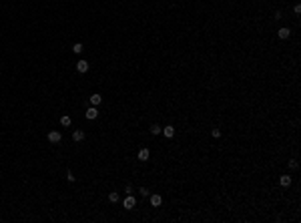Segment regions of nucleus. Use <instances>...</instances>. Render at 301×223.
<instances>
[{
  "mask_svg": "<svg viewBox=\"0 0 301 223\" xmlns=\"http://www.w3.org/2000/svg\"><path fill=\"white\" fill-rule=\"evenodd\" d=\"M149 157H151V153H149V149H141V151H139V161H147Z\"/></svg>",
  "mask_w": 301,
  "mask_h": 223,
  "instance_id": "obj_11",
  "label": "nucleus"
},
{
  "mask_svg": "<svg viewBox=\"0 0 301 223\" xmlns=\"http://www.w3.org/2000/svg\"><path fill=\"white\" fill-rule=\"evenodd\" d=\"M163 135L167 137V139H173V137H175V127L173 125H167V127H163Z\"/></svg>",
  "mask_w": 301,
  "mask_h": 223,
  "instance_id": "obj_3",
  "label": "nucleus"
},
{
  "mask_svg": "<svg viewBox=\"0 0 301 223\" xmlns=\"http://www.w3.org/2000/svg\"><path fill=\"white\" fill-rule=\"evenodd\" d=\"M82 139H84V131H81V129H77V131L72 133V141H77V143H81Z\"/></svg>",
  "mask_w": 301,
  "mask_h": 223,
  "instance_id": "obj_9",
  "label": "nucleus"
},
{
  "mask_svg": "<svg viewBox=\"0 0 301 223\" xmlns=\"http://www.w3.org/2000/svg\"><path fill=\"white\" fill-rule=\"evenodd\" d=\"M134 205H137V199H134L133 195H127V197H124V201H123V207H124V209H133Z\"/></svg>",
  "mask_w": 301,
  "mask_h": 223,
  "instance_id": "obj_1",
  "label": "nucleus"
},
{
  "mask_svg": "<svg viewBox=\"0 0 301 223\" xmlns=\"http://www.w3.org/2000/svg\"><path fill=\"white\" fill-rule=\"evenodd\" d=\"M82 50H84V46H82L81 42H77V44H72V52H77V54H81Z\"/></svg>",
  "mask_w": 301,
  "mask_h": 223,
  "instance_id": "obj_13",
  "label": "nucleus"
},
{
  "mask_svg": "<svg viewBox=\"0 0 301 223\" xmlns=\"http://www.w3.org/2000/svg\"><path fill=\"white\" fill-rule=\"evenodd\" d=\"M48 141L56 145V143H60V141H62V135L58 131H50V133H48Z\"/></svg>",
  "mask_w": 301,
  "mask_h": 223,
  "instance_id": "obj_2",
  "label": "nucleus"
},
{
  "mask_svg": "<svg viewBox=\"0 0 301 223\" xmlns=\"http://www.w3.org/2000/svg\"><path fill=\"white\" fill-rule=\"evenodd\" d=\"M289 34H291V30L287 28V26H283V28H279V30H277V36H279V38H283V40L289 38Z\"/></svg>",
  "mask_w": 301,
  "mask_h": 223,
  "instance_id": "obj_4",
  "label": "nucleus"
},
{
  "mask_svg": "<svg viewBox=\"0 0 301 223\" xmlns=\"http://www.w3.org/2000/svg\"><path fill=\"white\" fill-rule=\"evenodd\" d=\"M70 123H72V119H70L68 115H62V117H60V125H62V127H70Z\"/></svg>",
  "mask_w": 301,
  "mask_h": 223,
  "instance_id": "obj_12",
  "label": "nucleus"
},
{
  "mask_svg": "<svg viewBox=\"0 0 301 223\" xmlns=\"http://www.w3.org/2000/svg\"><path fill=\"white\" fill-rule=\"evenodd\" d=\"M99 117V111H96V107H91L88 111H86V119L88 121H92V119H96Z\"/></svg>",
  "mask_w": 301,
  "mask_h": 223,
  "instance_id": "obj_8",
  "label": "nucleus"
},
{
  "mask_svg": "<svg viewBox=\"0 0 301 223\" xmlns=\"http://www.w3.org/2000/svg\"><path fill=\"white\" fill-rule=\"evenodd\" d=\"M100 101H102V97H100L99 92L91 95V105H92V107H99V105H100Z\"/></svg>",
  "mask_w": 301,
  "mask_h": 223,
  "instance_id": "obj_7",
  "label": "nucleus"
},
{
  "mask_svg": "<svg viewBox=\"0 0 301 223\" xmlns=\"http://www.w3.org/2000/svg\"><path fill=\"white\" fill-rule=\"evenodd\" d=\"M279 183H281V187H289V185H291V177H289V175H281V177H279Z\"/></svg>",
  "mask_w": 301,
  "mask_h": 223,
  "instance_id": "obj_10",
  "label": "nucleus"
},
{
  "mask_svg": "<svg viewBox=\"0 0 301 223\" xmlns=\"http://www.w3.org/2000/svg\"><path fill=\"white\" fill-rule=\"evenodd\" d=\"M161 125H151V133H153V135H161Z\"/></svg>",
  "mask_w": 301,
  "mask_h": 223,
  "instance_id": "obj_14",
  "label": "nucleus"
},
{
  "mask_svg": "<svg viewBox=\"0 0 301 223\" xmlns=\"http://www.w3.org/2000/svg\"><path fill=\"white\" fill-rule=\"evenodd\" d=\"M139 193L143 195V197H147V195H151V191H149L147 187H141V189H139Z\"/></svg>",
  "mask_w": 301,
  "mask_h": 223,
  "instance_id": "obj_16",
  "label": "nucleus"
},
{
  "mask_svg": "<svg viewBox=\"0 0 301 223\" xmlns=\"http://www.w3.org/2000/svg\"><path fill=\"white\" fill-rule=\"evenodd\" d=\"M109 201H110V203H116V201H119V193H115V191L109 193Z\"/></svg>",
  "mask_w": 301,
  "mask_h": 223,
  "instance_id": "obj_15",
  "label": "nucleus"
},
{
  "mask_svg": "<svg viewBox=\"0 0 301 223\" xmlns=\"http://www.w3.org/2000/svg\"><path fill=\"white\" fill-rule=\"evenodd\" d=\"M211 135H213V137H221V131H219V129H211Z\"/></svg>",
  "mask_w": 301,
  "mask_h": 223,
  "instance_id": "obj_19",
  "label": "nucleus"
},
{
  "mask_svg": "<svg viewBox=\"0 0 301 223\" xmlns=\"http://www.w3.org/2000/svg\"><path fill=\"white\" fill-rule=\"evenodd\" d=\"M293 10H295V14H301V6L299 4H295V8H293Z\"/></svg>",
  "mask_w": 301,
  "mask_h": 223,
  "instance_id": "obj_21",
  "label": "nucleus"
},
{
  "mask_svg": "<svg viewBox=\"0 0 301 223\" xmlns=\"http://www.w3.org/2000/svg\"><path fill=\"white\" fill-rule=\"evenodd\" d=\"M163 203V197L159 193H155V195H151V205H153V207H159V205Z\"/></svg>",
  "mask_w": 301,
  "mask_h": 223,
  "instance_id": "obj_6",
  "label": "nucleus"
},
{
  "mask_svg": "<svg viewBox=\"0 0 301 223\" xmlns=\"http://www.w3.org/2000/svg\"><path fill=\"white\" fill-rule=\"evenodd\" d=\"M77 70H78V73H86V70H88V63L81 58V60L77 63Z\"/></svg>",
  "mask_w": 301,
  "mask_h": 223,
  "instance_id": "obj_5",
  "label": "nucleus"
},
{
  "mask_svg": "<svg viewBox=\"0 0 301 223\" xmlns=\"http://www.w3.org/2000/svg\"><path fill=\"white\" fill-rule=\"evenodd\" d=\"M297 167H299V165H297V161H295V159H291V161H289V169H293V171H295Z\"/></svg>",
  "mask_w": 301,
  "mask_h": 223,
  "instance_id": "obj_17",
  "label": "nucleus"
},
{
  "mask_svg": "<svg viewBox=\"0 0 301 223\" xmlns=\"http://www.w3.org/2000/svg\"><path fill=\"white\" fill-rule=\"evenodd\" d=\"M66 179H68V181H74V179H77V177L72 175V171H66Z\"/></svg>",
  "mask_w": 301,
  "mask_h": 223,
  "instance_id": "obj_18",
  "label": "nucleus"
},
{
  "mask_svg": "<svg viewBox=\"0 0 301 223\" xmlns=\"http://www.w3.org/2000/svg\"><path fill=\"white\" fill-rule=\"evenodd\" d=\"M124 193H127V195H131V193H133V187H131V185H127V189H124Z\"/></svg>",
  "mask_w": 301,
  "mask_h": 223,
  "instance_id": "obj_20",
  "label": "nucleus"
}]
</instances>
